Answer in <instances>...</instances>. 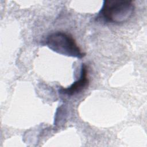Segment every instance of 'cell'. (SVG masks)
<instances>
[{
	"mask_svg": "<svg viewBox=\"0 0 147 147\" xmlns=\"http://www.w3.org/2000/svg\"><path fill=\"white\" fill-rule=\"evenodd\" d=\"M134 10L133 1L107 0L104 1L99 14L107 22L121 24L129 20Z\"/></svg>",
	"mask_w": 147,
	"mask_h": 147,
	"instance_id": "6da1fadb",
	"label": "cell"
},
{
	"mask_svg": "<svg viewBox=\"0 0 147 147\" xmlns=\"http://www.w3.org/2000/svg\"><path fill=\"white\" fill-rule=\"evenodd\" d=\"M46 44L54 52L63 55L81 59L86 55L72 36L63 32H56L48 35Z\"/></svg>",
	"mask_w": 147,
	"mask_h": 147,
	"instance_id": "7a4b0ae2",
	"label": "cell"
},
{
	"mask_svg": "<svg viewBox=\"0 0 147 147\" xmlns=\"http://www.w3.org/2000/svg\"><path fill=\"white\" fill-rule=\"evenodd\" d=\"M89 84L88 78V69L87 66L83 64L82 67L81 75L79 80L75 82L71 86L67 88H62L59 90V92L68 96L78 94L86 88Z\"/></svg>",
	"mask_w": 147,
	"mask_h": 147,
	"instance_id": "3957f363",
	"label": "cell"
}]
</instances>
